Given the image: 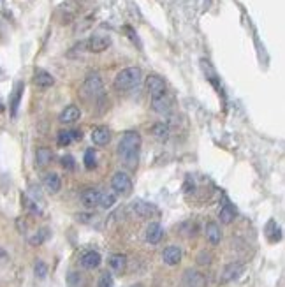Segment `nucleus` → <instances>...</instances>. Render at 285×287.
Instances as JSON below:
<instances>
[{"instance_id": "nucleus-30", "label": "nucleus", "mask_w": 285, "mask_h": 287, "mask_svg": "<svg viewBox=\"0 0 285 287\" xmlns=\"http://www.w3.org/2000/svg\"><path fill=\"white\" fill-rule=\"evenodd\" d=\"M85 166H86V169H93L97 166V157L92 148L85 152Z\"/></svg>"}, {"instance_id": "nucleus-20", "label": "nucleus", "mask_w": 285, "mask_h": 287, "mask_svg": "<svg viewBox=\"0 0 285 287\" xmlns=\"http://www.w3.org/2000/svg\"><path fill=\"white\" fill-rule=\"evenodd\" d=\"M42 183H44L46 190L51 192V194H57V192L62 189V180H60V176L57 173H48L46 176H44V180H42Z\"/></svg>"}, {"instance_id": "nucleus-16", "label": "nucleus", "mask_w": 285, "mask_h": 287, "mask_svg": "<svg viewBox=\"0 0 285 287\" xmlns=\"http://www.w3.org/2000/svg\"><path fill=\"white\" fill-rule=\"evenodd\" d=\"M164 236V229L159 222H151L150 226L146 228V241L151 243V245H157Z\"/></svg>"}, {"instance_id": "nucleus-9", "label": "nucleus", "mask_w": 285, "mask_h": 287, "mask_svg": "<svg viewBox=\"0 0 285 287\" xmlns=\"http://www.w3.org/2000/svg\"><path fill=\"white\" fill-rule=\"evenodd\" d=\"M23 90H25V85L18 81L14 85V90L11 93V101H9V108H11V116H16L18 115V108H20V102H21V97H23Z\"/></svg>"}, {"instance_id": "nucleus-13", "label": "nucleus", "mask_w": 285, "mask_h": 287, "mask_svg": "<svg viewBox=\"0 0 285 287\" xmlns=\"http://www.w3.org/2000/svg\"><path fill=\"white\" fill-rule=\"evenodd\" d=\"M80 118H81V110L74 104L67 106V108H65V110H63L62 113H60V116H58V120L62 123H74V122H78Z\"/></svg>"}, {"instance_id": "nucleus-5", "label": "nucleus", "mask_w": 285, "mask_h": 287, "mask_svg": "<svg viewBox=\"0 0 285 287\" xmlns=\"http://www.w3.org/2000/svg\"><path fill=\"white\" fill-rule=\"evenodd\" d=\"M81 44L90 53H102V51H106L111 46V37L109 35L97 34V35H92L90 39H86L85 42H81Z\"/></svg>"}, {"instance_id": "nucleus-34", "label": "nucleus", "mask_w": 285, "mask_h": 287, "mask_svg": "<svg viewBox=\"0 0 285 287\" xmlns=\"http://www.w3.org/2000/svg\"><path fill=\"white\" fill-rule=\"evenodd\" d=\"M5 259H7V252L4 249H0V262L5 261Z\"/></svg>"}, {"instance_id": "nucleus-19", "label": "nucleus", "mask_w": 285, "mask_h": 287, "mask_svg": "<svg viewBox=\"0 0 285 287\" xmlns=\"http://www.w3.org/2000/svg\"><path fill=\"white\" fill-rule=\"evenodd\" d=\"M204 234H206V240L210 241L211 245H218V243H220V240H222V231H220L218 224H215V222L206 224Z\"/></svg>"}, {"instance_id": "nucleus-27", "label": "nucleus", "mask_w": 285, "mask_h": 287, "mask_svg": "<svg viewBox=\"0 0 285 287\" xmlns=\"http://www.w3.org/2000/svg\"><path fill=\"white\" fill-rule=\"evenodd\" d=\"M67 286L69 287H85V277L78 271H71L67 277Z\"/></svg>"}, {"instance_id": "nucleus-3", "label": "nucleus", "mask_w": 285, "mask_h": 287, "mask_svg": "<svg viewBox=\"0 0 285 287\" xmlns=\"http://www.w3.org/2000/svg\"><path fill=\"white\" fill-rule=\"evenodd\" d=\"M83 93L92 99H99L104 95V85L99 72H90L83 83Z\"/></svg>"}, {"instance_id": "nucleus-21", "label": "nucleus", "mask_w": 285, "mask_h": 287, "mask_svg": "<svg viewBox=\"0 0 285 287\" xmlns=\"http://www.w3.org/2000/svg\"><path fill=\"white\" fill-rule=\"evenodd\" d=\"M81 140V132L80 131H60L58 136H57V143L60 146H67L72 141Z\"/></svg>"}, {"instance_id": "nucleus-7", "label": "nucleus", "mask_w": 285, "mask_h": 287, "mask_svg": "<svg viewBox=\"0 0 285 287\" xmlns=\"http://www.w3.org/2000/svg\"><path fill=\"white\" fill-rule=\"evenodd\" d=\"M130 208H132V211H134L136 215L142 217V219H148V217L155 215L157 213V208L153 206V204L146 203V201H142V199H136Z\"/></svg>"}, {"instance_id": "nucleus-12", "label": "nucleus", "mask_w": 285, "mask_h": 287, "mask_svg": "<svg viewBox=\"0 0 285 287\" xmlns=\"http://www.w3.org/2000/svg\"><path fill=\"white\" fill-rule=\"evenodd\" d=\"M101 261H102L101 254L95 252V250H88V252H85L83 256H81V266L86 268V270H93V268H99Z\"/></svg>"}, {"instance_id": "nucleus-1", "label": "nucleus", "mask_w": 285, "mask_h": 287, "mask_svg": "<svg viewBox=\"0 0 285 287\" xmlns=\"http://www.w3.org/2000/svg\"><path fill=\"white\" fill-rule=\"evenodd\" d=\"M139 148H141V136H139V132L127 131L122 136L120 143H118V155H120V159H122L127 168L136 169Z\"/></svg>"}, {"instance_id": "nucleus-25", "label": "nucleus", "mask_w": 285, "mask_h": 287, "mask_svg": "<svg viewBox=\"0 0 285 287\" xmlns=\"http://www.w3.org/2000/svg\"><path fill=\"white\" fill-rule=\"evenodd\" d=\"M151 132H153V136H155V138L160 141V143H166V141L169 140V136H171V132H169V127L166 125L164 122H160V123H157V125H153Z\"/></svg>"}, {"instance_id": "nucleus-26", "label": "nucleus", "mask_w": 285, "mask_h": 287, "mask_svg": "<svg viewBox=\"0 0 285 287\" xmlns=\"http://www.w3.org/2000/svg\"><path fill=\"white\" fill-rule=\"evenodd\" d=\"M266 234H268L269 241H280L282 240V229L278 228V224L275 220H269L266 226Z\"/></svg>"}, {"instance_id": "nucleus-11", "label": "nucleus", "mask_w": 285, "mask_h": 287, "mask_svg": "<svg viewBox=\"0 0 285 287\" xmlns=\"http://www.w3.org/2000/svg\"><path fill=\"white\" fill-rule=\"evenodd\" d=\"M245 266L241 262H231V264H227L222 271V282H232L239 277V275L243 273Z\"/></svg>"}, {"instance_id": "nucleus-6", "label": "nucleus", "mask_w": 285, "mask_h": 287, "mask_svg": "<svg viewBox=\"0 0 285 287\" xmlns=\"http://www.w3.org/2000/svg\"><path fill=\"white\" fill-rule=\"evenodd\" d=\"M146 90H148V93H150L151 101H155V99L166 95V83H164L162 78L157 76V74H150V76L146 78Z\"/></svg>"}, {"instance_id": "nucleus-18", "label": "nucleus", "mask_w": 285, "mask_h": 287, "mask_svg": "<svg viewBox=\"0 0 285 287\" xmlns=\"http://www.w3.org/2000/svg\"><path fill=\"white\" fill-rule=\"evenodd\" d=\"M51 161H53V152L50 148H37V152H35V166L37 168H46L48 164H51Z\"/></svg>"}, {"instance_id": "nucleus-4", "label": "nucleus", "mask_w": 285, "mask_h": 287, "mask_svg": "<svg viewBox=\"0 0 285 287\" xmlns=\"http://www.w3.org/2000/svg\"><path fill=\"white\" fill-rule=\"evenodd\" d=\"M111 187H113V190L118 196H130V192H132V180H130V176L127 173L118 171L111 178Z\"/></svg>"}, {"instance_id": "nucleus-14", "label": "nucleus", "mask_w": 285, "mask_h": 287, "mask_svg": "<svg viewBox=\"0 0 285 287\" xmlns=\"http://www.w3.org/2000/svg\"><path fill=\"white\" fill-rule=\"evenodd\" d=\"M92 141L97 146H104L111 141V132L108 127H95L92 131Z\"/></svg>"}, {"instance_id": "nucleus-24", "label": "nucleus", "mask_w": 285, "mask_h": 287, "mask_svg": "<svg viewBox=\"0 0 285 287\" xmlns=\"http://www.w3.org/2000/svg\"><path fill=\"white\" fill-rule=\"evenodd\" d=\"M151 106H153V110H155L157 113H160V115L169 113V110H171V101L168 99V93L162 95V97L155 99V101H151Z\"/></svg>"}, {"instance_id": "nucleus-29", "label": "nucleus", "mask_w": 285, "mask_h": 287, "mask_svg": "<svg viewBox=\"0 0 285 287\" xmlns=\"http://www.w3.org/2000/svg\"><path fill=\"white\" fill-rule=\"evenodd\" d=\"M34 273L37 279H46L48 275V266L44 261H35V266H34Z\"/></svg>"}, {"instance_id": "nucleus-32", "label": "nucleus", "mask_w": 285, "mask_h": 287, "mask_svg": "<svg viewBox=\"0 0 285 287\" xmlns=\"http://www.w3.org/2000/svg\"><path fill=\"white\" fill-rule=\"evenodd\" d=\"M97 287H113V277H111V273H102Z\"/></svg>"}, {"instance_id": "nucleus-10", "label": "nucleus", "mask_w": 285, "mask_h": 287, "mask_svg": "<svg viewBox=\"0 0 285 287\" xmlns=\"http://www.w3.org/2000/svg\"><path fill=\"white\" fill-rule=\"evenodd\" d=\"M162 259L166 264H169V266H176L178 262L181 261V249L176 245L166 247L162 252Z\"/></svg>"}, {"instance_id": "nucleus-35", "label": "nucleus", "mask_w": 285, "mask_h": 287, "mask_svg": "<svg viewBox=\"0 0 285 287\" xmlns=\"http://www.w3.org/2000/svg\"><path fill=\"white\" fill-rule=\"evenodd\" d=\"M0 110H2V106H0Z\"/></svg>"}, {"instance_id": "nucleus-23", "label": "nucleus", "mask_w": 285, "mask_h": 287, "mask_svg": "<svg viewBox=\"0 0 285 287\" xmlns=\"http://www.w3.org/2000/svg\"><path fill=\"white\" fill-rule=\"evenodd\" d=\"M234 217H236V210L231 203H226L220 208V211H218V219H220L222 224H231L232 220H234Z\"/></svg>"}, {"instance_id": "nucleus-28", "label": "nucleus", "mask_w": 285, "mask_h": 287, "mask_svg": "<svg viewBox=\"0 0 285 287\" xmlns=\"http://www.w3.org/2000/svg\"><path fill=\"white\" fill-rule=\"evenodd\" d=\"M114 203H116V196L108 192V194H101V199H99V206H102L104 210H109L113 208Z\"/></svg>"}, {"instance_id": "nucleus-2", "label": "nucleus", "mask_w": 285, "mask_h": 287, "mask_svg": "<svg viewBox=\"0 0 285 287\" xmlns=\"http://www.w3.org/2000/svg\"><path fill=\"white\" fill-rule=\"evenodd\" d=\"M142 81V71L139 67H127V69H122V71L118 72L116 76H114V88L118 92H130V90L138 88L139 85Z\"/></svg>"}, {"instance_id": "nucleus-33", "label": "nucleus", "mask_w": 285, "mask_h": 287, "mask_svg": "<svg viewBox=\"0 0 285 287\" xmlns=\"http://www.w3.org/2000/svg\"><path fill=\"white\" fill-rule=\"evenodd\" d=\"M74 164H76V161H74V157H72V155H69V153H67V155L62 157V166H63V169H69V171H72V169L76 168Z\"/></svg>"}, {"instance_id": "nucleus-22", "label": "nucleus", "mask_w": 285, "mask_h": 287, "mask_svg": "<svg viewBox=\"0 0 285 287\" xmlns=\"http://www.w3.org/2000/svg\"><path fill=\"white\" fill-rule=\"evenodd\" d=\"M109 268L114 271V273H123L127 268V258L123 254H113L109 258Z\"/></svg>"}, {"instance_id": "nucleus-8", "label": "nucleus", "mask_w": 285, "mask_h": 287, "mask_svg": "<svg viewBox=\"0 0 285 287\" xmlns=\"http://www.w3.org/2000/svg\"><path fill=\"white\" fill-rule=\"evenodd\" d=\"M183 282L187 287H206V277L197 270H187L183 275Z\"/></svg>"}, {"instance_id": "nucleus-31", "label": "nucleus", "mask_w": 285, "mask_h": 287, "mask_svg": "<svg viewBox=\"0 0 285 287\" xmlns=\"http://www.w3.org/2000/svg\"><path fill=\"white\" fill-rule=\"evenodd\" d=\"M46 238H48V231L46 229H41L39 232H35V236L30 238V243H32V245H41Z\"/></svg>"}, {"instance_id": "nucleus-17", "label": "nucleus", "mask_w": 285, "mask_h": 287, "mask_svg": "<svg viewBox=\"0 0 285 287\" xmlns=\"http://www.w3.org/2000/svg\"><path fill=\"white\" fill-rule=\"evenodd\" d=\"M34 83L37 85L39 88H50L55 85V78L44 69H37L34 74Z\"/></svg>"}, {"instance_id": "nucleus-15", "label": "nucleus", "mask_w": 285, "mask_h": 287, "mask_svg": "<svg viewBox=\"0 0 285 287\" xmlns=\"http://www.w3.org/2000/svg\"><path fill=\"white\" fill-rule=\"evenodd\" d=\"M101 194H102V192H99L97 189H86L83 194H81V203H83V206H86V208L99 206V199H101Z\"/></svg>"}]
</instances>
